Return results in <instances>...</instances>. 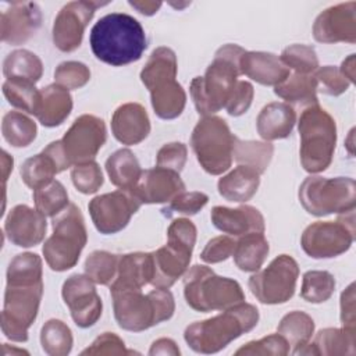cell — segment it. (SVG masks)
<instances>
[{
    "mask_svg": "<svg viewBox=\"0 0 356 356\" xmlns=\"http://www.w3.org/2000/svg\"><path fill=\"white\" fill-rule=\"evenodd\" d=\"M3 95L15 108H19L28 114H35L39 99V90L36 89L35 83L26 81L6 79L3 83Z\"/></svg>",
    "mask_w": 356,
    "mask_h": 356,
    "instance_id": "ee69618b",
    "label": "cell"
},
{
    "mask_svg": "<svg viewBox=\"0 0 356 356\" xmlns=\"http://www.w3.org/2000/svg\"><path fill=\"white\" fill-rule=\"evenodd\" d=\"M178 61L172 49L167 46H160L152 51L145 67L140 71V81L150 89L160 81L168 78H177Z\"/></svg>",
    "mask_w": 356,
    "mask_h": 356,
    "instance_id": "836d02e7",
    "label": "cell"
},
{
    "mask_svg": "<svg viewBox=\"0 0 356 356\" xmlns=\"http://www.w3.org/2000/svg\"><path fill=\"white\" fill-rule=\"evenodd\" d=\"M277 332L285 338L289 348H293L292 352H295L312 339L314 334V321L307 313L292 310L281 318Z\"/></svg>",
    "mask_w": 356,
    "mask_h": 356,
    "instance_id": "d590c367",
    "label": "cell"
},
{
    "mask_svg": "<svg viewBox=\"0 0 356 356\" xmlns=\"http://www.w3.org/2000/svg\"><path fill=\"white\" fill-rule=\"evenodd\" d=\"M299 266L289 254H280L261 270L254 271L248 281L252 295L263 305H282L296 289Z\"/></svg>",
    "mask_w": 356,
    "mask_h": 356,
    "instance_id": "4fadbf2b",
    "label": "cell"
},
{
    "mask_svg": "<svg viewBox=\"0 0 356 356\" xmlns=\"http://www.w3.org/2000/svg\"><path fill=\"white\" fill-rule=\"evenodd\" d=\"M295 124L296 111L285 102H271L266 104L256 118L257 134L266 142L288 138Z\"/></svg>",
    "mask_w": 356,
    "mask_h": 356,
    "instance_id": "d4e9b609",
    "label": "cell"
},
{
    "mask_svg": "<svg viewBox=\"0 0 356 356\" xmlns=\"http://www.w3.org/2000/svg\"><path fill=\"white\" fill-rule=\"evenodd\" d=\"M128 4L131 7H134L138 13H140L142 15L150 17L153 14H156L159 11V8L161 7V1H154V0H129Z\"/></svg>",
    "mask_w": 356,
    "mask_h": 356,
    "instance_id": "680465c9",
    "label": "cell"
},
{
    "mask_svg": "<svg viewBox=\"0 0 356 356\" xmlns=\"http://www.w3.org/2000/svg\"><path fill=\"white\" fill-rule=\"evenodd\" d=\"M274 153L270 142L241 140L236 138L234 146V159L238 164L256 170L260 175L267 170Z\"/></svg>",
    "mask_w": 356,
    "mask_h": 356,
    "instance_id": "f35d334b",
    "label": "cell"
},
{
    "mask_svg": "<svg viewBox=\"0 0 356 356\" xmlns=\"http://www.w3.org/2000/svg\"><path fill=\"white\" fill-rule=\"evenodd\" d=\"M184 296L186 305L200 313L225 310L245 300L238 281L217 275L203 264H195L184 274Z\"/></svg>",
    "mask_w": 356,
    "mask_h": 356,
    "instance_id": "52a82bcc",
    "label": "cell"
},
{
    "mask_svg": "<svg viewBox=\"0 0 356 356\" xmlns=\"http://www.w3.org/2000/svg\"><path fill=\"white\" fill-rule=\"evenodd\" d=\"M154 114L161 120L179 117L186 104V93L175 78L161 81L149 89Z\"/></svg>",
    "mask_w": 356,
    "mask_h": 356,
    "instance_id": "f1b7e54d",
    "label": "cell"
},
{
    "mask_svg": "<svg viewBox=\"0 0 356 356\" xmlns=\"http://www.w3.org/2000/svg\"><path fill=\"white\" fill-rule=\"evenodd\" d=\"M33 202L35 209L44 217H56L70 204L67 189L57 179L33 191Z\"/></svg>",
    "mask_w": 356,
    "mask_h": 356,
    "instance_id": "b9f144b4",
    "label": "cell"
},
{
    "mask_svg": "<svg viewBox=\"0 0 356 356\" xmlns=\"http://www.w3.org/2000/svg\"><path fill=\"white\" fill-rule=\"evenodd\" d=\"M13 165H14L13 157L6 150H3L1 152V170H3V182L4 184H6L10 172L13 171Z\"/></svg>",
    "mask_w": 356,
    "mask_h": 356,
    "instance_id": "94428289",
    "label": "cell"
},
{
    "mask_svg": "<svg viewBox=\"0 0 356 356\" xmlns=\"http://www.w3.org/2000/svg\"><path fill=\"white\" fill-rule=\"evenodd\" d=\"M196 227L189 218L174 220L167 229V243L152 252L154 288L170 289L189 267L196 243Z\"/></svg>",
    "mask_w": 356,
    "mask_h": 356,
    "instance_id": "ba28073f",
    "label": "cell"
},
{
    "mask_svg": "<svg viewBox=\"0 0 356 356\" xmlns=\"http://www.w3.org/2000/svg\"><path fill=\"white\" fill-rule=\"evenodd\" d=\"M335 291V278L325 270H310L303 274L300 298L309 303H324Z\"/></svg>",
    "mask_w": 356,
    "mask_h": 356,
    "instance_id": "60d3db41",
    "label": "cell"
},
{
    "mask_svg": "<svg viewBox=\"0 0 356 356\" xmlns=\"http://www.w3.org/2000/svg\"><path fill=\"white\" fill-rule=\"evenodd\" d=\"M241 75L264 86H277L291 74L289 68L274 53L245 51L239 60Z\"/></svg>",
    "mask_w": 356,
    "mask_h": 356,
    "instance_id": "cb8c5ba5",
    "label": "cell"
},
{
    "mask_svg": "<svg viewBox=\"0 0 356 356\" xmlns=\"http://www.w3.org/2000/svg\"><path fill=\"white\" fill-rule=\"evenodd\" d=\"M268 252L270 245L264 236V232H250L238 236L232 256L236 267L241 271L254 273L260 270Z\"/></svg>",
    "mask_w": 356,
    "mask_h": 356,
    "instance_id": "f546056e",
    "label": "cell"
},
{
    "mask_svg": "<svg viewBox=\"0 0 356 356\" xmlns=\"http://www.w3.org/2000/svg\"><path fill=\"white\" fill-rule=\"evenodd\" d=\"M341 323L343 328L356 330V307H355V282H350L341 293Z\"/></svg>",
    "mask_w": 356,
    "mask_h": 356,
    "instance_id": "9f6ffc18",
    "label": "cell"
},
{
    "mask_svg": "<svg viewBox=\"0 0 356 356\" xmlns=\"http://www.w3.org/2000/svg\"><path fill=\"white\" fill-rule=\"evenodd\" d=\"M58 172L60 171L56 161L43 150L26 159L19 168V174L24 184L32 191L46 186L47 184L54 181V177Z\"/></svg>",
    "mask_w": 356,
    "mask_h": 356,
    "instance_id": "74e56055",
    "label": "cell"
},
{
    "mask_svg": "<svg viewBox=\"0 0 356 356\" xmlns=\"http://www.w3.org/2000/svg\"><path fill=\"white\" fill-rule=\"evenodd\" d=\"M179 353H181V350H179L178 345L171 338H159L150 345V349H149L150 356H156V355L178 356Z\"/></svg>",
    "mask_w": 356,
    "mask_h": 356,
    "instance_id": "6f0895ef",
    "label": "cell"
},
{
    "mask_svg": "<svg viewBox=\"0 0 356 356\" xmlns=\"http://www.w3.org/2000/svg\"><path fill=\"white\" fill-rule=\"evenodd\" d=\"M209 202V196L199 191L192 192H181L177 195L167 207L161 209V213L164 217H172V216H195Z\"/></svg>",
    "mask_w": 356,
    "mask_h": 356,
    "instance_id": "7dc6e473",
    "label": "cell"
},
{
    "mask_svg": "<svg viewBox=\"0 0 356 356\" xmlns=\"http://www.w3.org/2000/svg\"><path fill=\"white\" fill-rule=\"evenodd\" d=\"M72 110V96L68 89L51 83L39 90V99L35 110L38 121L47 128L61 125Z\"/></svg>",
    "mask_w": 356,
    "mask_h": 356,
    "instance_id": "484cf974",
    "label": "cell"
},
{
    "mask_svg": "<svg viewBox=\"0 0 356 356\" xmlns=\"http://www.w3.org/2000/svg\"><path fill=\"white\" fill-rule=\"evenodd\" d=\"M134 353V350H128L125 348L124 341L114 332H103L100 334L86 349L81 352V355H128Z\"/></svg>",
    "mask_w": 356,
    "mask_h": 356,
    "instance_id": "db71d44e",
    "label": "cell"
},
{
    "mask_svg": "<svg viewBox=\"0 0 356 356\" xmlns=\"http://www.w3.org/2000/svg\"><path fill=\"white\" fill-rule=\"evenodd\" d=\"M118 254L107 250H93L85 260V274L99 285H110L118 268Z\"/></svg>",
    "mask_w": 356,
    "mask_h": 356,
    "instance_id": "7bdbcfd3",
    "label": "cell"
},
{
    "mask_svg": "<svg viewBox=\"0 0 356 356\" xmlns=\"http://www.w3.org/2000/svg\"><path fill=\"white\" fill-rule=\"evenodd\" d=\"M313 36L320 43L356 42V1L331 6L321 11L313 24Z\"/></svg>",
    "mask_w": 356,
    "mask_h": 356,
    "instance_id": "ac0fdd59",
    "label": "cell"
},
{
    "mask_svg": "<svg viewBox=\"0 0 356 356\" xmlns=\"http://www.w3.org/2000/svg\"><path fill=\"white\" fill-rule=\"evenodd\" d=\"M356 238L355 210L341 213L337 221H316L300 236L303 252L312 259H332L348 252Z\"/></svg>",
    "mask_w": 356,
    "mask_h": 356,
    "instance_id": "7c38bea8",
    "label": "cell"
},
{
    "mask_svg": "<svg viewBox=\"0 0 356 356\" xmlns=\"http://www.w3.org/2000/svg\"><path fill=\"white\" fill-rule=\"evenodd\" d=\"M71 328L58 318L47 320L40 330V345L49 356H67L72 349Z\"/></svg>",
    "mask_w": 356,
    "mask_h": 356,
    "instance_id": "ab89813d",
    "label": "cell"
},
{
    "mask_svg": "<svg viewBox=\"0 0 356 356\" xmlns=\"http://www.w3.org/2000/svg\"><path fill=\"white\" fill-rule=\"evenodd\" d=\"M274 93L289 106H300L306 108L318 104L317 83L313 74L305 75L295 72L274 86Z\"/></svg>",
    "mask_w": 356,
    "mask_h": 356,
    "instance_id": "1f68e13d",
    "label": "cell"
},
{
    "mask_svg": "<svg viewBox=\"0 0 356 356\" xmlns=\"http://www.w3.org/2000/svg\"><path fill=\"white\" fill-rule=\"evenodd\" d=\"M259 317L256 306L243 300L214 317L189 324L184 331V339L197 353H217L242 334L252 331L257 325Z\"/></svg>",
    "mask_w": 356,
    "mask_h": 356,
    "instance_id": "277c9868",
    "label": "cell"
},
{
    "mask_svg": "<svg viewBox=\"0 0 356 356\" xmlns=\"http://www.w3.org/2000/svg\"><path fill=\"white\" fill-rule=\"evenodd\" d=\"M104 167L110 182L120 189H132L143 171L134 152L127 147L118 149L110 154Z\"/></svg>",
    "mask_w": 356,
    "mask_h": 356,
    "instance_id": "4dcf8cb0",
    "label": "cell"
},
{
    "mask_svg": "<svg viewBox=\"0 0 356 356\" xmlns=\"http://www.w3.org/2000/svg\"><path fill=\"white\" fill-rule=\"evenodd\" d=\"M3 74L7 79L36 83L43 75V64L35 53L26 49H17L6 56Z\"/></svg>",
    "mask_w": 356,
    "mask_h": 356,
    "instance_id": "d6a6232c",
    "label": "cell"
},
{
    "mask_svg": "<svg viewBox=\"0 0 356 356\" xmlns=\"http://www.w3.org/2000/svg\"><path fill=\"white\" fill-rule=\"evenodd\" d=\"M299 202L312 216L341 214L356 207V182L349 177L310 175L299 186Z\"/></svg>",
    "mask_w": 356,
    "mask_h": 356,
    "instance_id": "8fae6325",
    "label": "cell"
},
{
    "mask_svg": "<svg viewBox=\"0 0 356 356\" xmlns=\"http://www.w3.org/2000/svg\"><path fill=\"white\" fill-rule=\"evenodd\" d=\"M108 3L99 1H70L56 15L53 24V43L64 53L76 50L83 38V32L92 21L99 7L107 6Z\"/></svg>",
    "mask_w": 356,
    "mask_h": 356,
    "instance_id": "2e32d148",
    "label": "cell"
},
{
    "mask_svg": "<svg viewBox=\"0 0 356 356\" xmlns=\"http://www.w3.org/2000/svg\"><path fill=\"white\" fill-rule=\"evenodd\" d=\"M260 185V174L246 165L238 164L227 175H222L217 182L218 193L228 202H248L250 200Z\"/></svg>",
    "mask_w": 356,
    "mask_h": 356,
    "instance_id": "83f0119b",
    "label": "cell"
},
{
    "mask_svg": "<svg viewBox=\"0 0 356 356\" xmlns=\"http://www.w3.org/2000/svg\"><path fill=\"white\" fill-rule=\"evenodd\" d=\"M213 225L228 235L242 236L250 232H264V217L253 206L242 204L235 209L225 206H214L210 213Z\"/></svg>",
    "mask_w": 356,
    "mask_h": 356,
    "instance_id": "7402d4cb",
    "label": "cell"
},
{
    "mask_svg": "<svg viewBox=\"0 0 356 356\" xmlns=\"http://www.w3.org/2000/svg\"><path fill=\"white\" fill-rule=\"evenodd\" d=\"M1 134L7 143L14 147L29 146L38 135L36 122L22 111H8L1 121Z\"/></svg>",
    "mask_w": 356,
    "mask_h": 356,
    "instance_id": "8d00e7d4",
    "label": "cell"
},
{
    "mask_svg": "<svg viewBox=\"0 0 356 356\" xmlns=\"http://www.w3.org/2000/svg\"><path fill=\"white\" fill-rule=\"evenodd\" d=\"M90 49L95 57L108 65L121 67L140 60L147 39L140 22L125 13L102 17L90 29Z\"/></svg>",
    "mask_w": 356,
    "mask_h": 356,
    "instance_id": "7a4b0ae2",
    "label": "cell"
},
{
    "mask_svg": "<svg viewBox=\"0 0 356 356\" xmlns=\"http://www.w3.org/2000/svg\"><path fill=\"white\" fill-rule=\"evenodd\" d=\"M355 65H356V63H355V54H349V57H346V58L342 61L341 67H339L341 72L345 75V78H346L350 83L355 82V68H356Z\"/></svg>",
    "mask_w": 356,
    "mask_h": 356,
    "instance_id": "91938a15",
    "label": "cell"
},
{
    "mask_svg": "<svg viewBox=\"0 0 356 356\" xmlns=\"http://www.w3.org/2000/svg\"><path fill=\"white\" fill-rule=\"evenodd\" d=\"M71 181L76 191L83 195H92L100 189L104 178L100 165L92 160L74 165L71 170Z\"/></svg>",
    "mask_w": 356,
    "mask_h": 356,
    "instance_id": "bcb514c9",
    "label": "cell"
},
{
    "mask_svg": "<svg viewBox=\"0 0 356 356\" xmlns=\"http://www.w3.org/2000/svg\"><path fill=\"white\" fill-rule=\"evenodd\" d=\"M43 296V267L36 253L17 254L8 264L1 331L14 342H26Z\"/></svg>",
    "mask_w": 356,
    "mask_h": 356,
    "instance_id": "6da1fadb",
    "label": "cell"
},
{
    "mask_svg": "<svg viewBox=\"0 0 356 356\" xmlns=\"http://www.w3.org/2000/svg\"><path fill=\"white\" fill-rule=\"evenodd\" d=\"M235 140L236 136L227 121L217 115L202 117L191 134V147L196 160L210 175H220L229 170Z\"/></svg>",
    "mask_w": 356,
    "mask_h": 356,
    "instance_id": "30bf717a",
    "label": "cell"
},
{
    "mask_svg": "<svg viewBox=\"0 0 356 356\" xmlns=\"http://www.w3.org/2000/svg\"><path fill=\"white\" fill-rule=\"evenodd\" d=\"M88 242V232L81 209L70 203L60 214L53 217V234L44 241L42 253L47 266L57 273L67 271L79 260Z\"/></svg>",
    "mask_w": 356,
    "mask_h": 356,
    "instance_id": "9c48e42d",
    "label": "cell"
},
{
    "mask_svg": "<svg viewBox=\"0 0 356 356\" xmlns=\"http://www.w3.org/2000/svg\"><path fill=\"white\" fill-rule=\"evenodd\" d=\"M316 355H355L356 330L349 328H324L320 330L313 342Z\"/></svg>",
    "mask_w": 356,
    "mask_h": 356,
    "instance_id": "e575fe53",
    "label": "cell"
},
{
    "mask_svg": "<svg viewBox=\"0 0 356 356\" xmlns=\"http://www.w3.org/2000/svg\"><path fill=\"white\" fill-rule=\"evenodd\" d=\"M90 79V70L81 61H63L54 70V81L57 85L74 90L85 86Z\"/></svg>",
    "mask_w": 356,
    "mask_h": 356,
    "instance_id": "c3c4849f",
    "label": "cell"
},
{
    "mask_svg": "<svg viewBox=\"0 0 356 356\" xmlns=\"http://www.w3.org/2000/svg\"><path fill=\"white\" fill-rule=\"evenodd\" d=\"M140 206L142 202L131 189H117L95 196L88 210L95 228L103 235H111L122 231Z\"/></svg>",
    "mask_w": 356,
    "mask_h": 356,
    "instance_id": "5bb4252c",
    "label": "cell"
},
{
    "mask_svg": "<svg viewBox=\"0 0 356 356\" xmlns=\"http://www.w3.org/2000/svg\"><path fill=\"white\" fill-rule=\"evenodd\" d=\"M253 96H254L253 85L248 81H238L225 104L227 113L232 117H239L245 114L252 104Z\"/></svg>",
    "mask_w": 356,
    "mask_h": 356,
    "instance_id": "11a10c76",
    "label": "cell"
},
{
    "mask_svg": "<svg viewBox=\"0 0 356 356\" xmlns=\"http://www.w3.org/2000/svg\"><path fill=\"white\" fill-rule=\"evenodd\" d=\"M114 138L127 146L143 142L150 134V120L146 108L139 103H124L115 108L111 117Z\"/></svg>",
    "mask_w": 356,
    "mask_h": 356,
    "instance_id": "603a6c76",
    "label": "cell"
},
{
    "mask_svg": "<svg viewBox=\"0 0 356 356\" xmlns=\"http://www.w3.org/2000/svg\"><path fill=\"white\" fill-rule=\"evenodd\" d=\"M289 353V345L282 335L270 334L263 337L257 341H250L242 345L239 349L235 350V355L243 356H257V355H274V356H285Z\"/></svg>",
    "mask_w": 356,
    "mask_h": 356,
    "instance_id": "681fc988",
    "label": "cell"
},
{
    "mask_svg": "<svg viewBox=\"0 0 356 356\" xmlns=\"http://www.w3.org/2000/svg\"><path fill=\"white\" fill-rule=\"evenodd\" d=\"M280 58L289 70H293L296 74L310 75L320 67L314 47L302 43H295L285 47Z\"/></svg>",
    "mask_w": 356,
    "mask_h": 356,
    "instance_id": "f6af8a7d",
    "label": "cell"
},
{
    "mask_svg": "<svg viewBox=\"0 0 356 356\" xmlns=\"http://www.w3.org/2000/svg\"><path fill=\"white\" fill-rule=\"evenodd\" d=\"M188 159V149L182 142H170L163 145L156 156V165L181 172Z\"/></svg>",
    "mask_w": 356,
    "mask_h": 356,
    "instance_id": "816d5d0a",
    "label": "cell"
},
{
    "mask_svg": "<svg viewBox=\"0 0 356 356\" xmlns=\"http://www.w3.org/2000/svg\"><path fill=\"white\" fill-rule=\"evenodd\" d=\"M152 278H153L152 253L134 252V253H127L120 256L117 275L110 285L142 289L145 285L152 282Z\"/></svg>",
    "mask_w": 356,
    "mask_h": 356,
    "instance_id": "4316f807",
    "label": "cell"
},
{
    "mask_svg": "<svg viewBox=\"0 0 356 356\" xmlns=\"http://www.w3.org/2000/svg\"><path fill=\"white\" fill-rule=\"evenodd\" d=\"M313 76L317 83V90L328 96H339L350 86V82L345 78L341 70L334 65L318 67L313 72Z\"/></svg>",
    "mask_w": 356,
    "mask_h": 356,
    "instance_id": "f907efd6",
    "label": "cell"
},
{
    "mask_svg": "<svg viewBox=\"0 0 356 356\" xmlns=\"http://www.w3.org/2000/svg\"><path fill=\"white\" fill-rule=\"evenodd\" d=\"M142 204L170 203L177 195L185 191L179 172L163 167L142 171L138 184L131 189Z\"/></svg>",
    "mask_w": 356,
    "mask_h": 356,
    "instance_id": "44dd1931",
    "label": "cell"
},
{
    "mask_svg": "<svg viewBox=\"0 0 356 356\" xmlns=\"http://www.w3.org/2000/svg\"><path fill=\"white\" fill-rule=\"evenodd\" d=\"M61 296L78 327L89 328L100 318L103 303L95 282L86 274L68 277L63 284Z\"/></svg>",
    "mask_w": 356,
    "mask_h": 356,
    "instance_id": "e0dca14e",
    "label": "cell"
},
{
    "mask_svg": "<svg viewBox=\"0 0 356 356\" xmlns=\"http://www.w3.org/2000/svg\"><path fill=\"white\" fill-rule=\"evenodd\" d=\"M246 50L238 44L227 43L221 46L214 60L206 68L203 76H195L191 82V97L196 111L202 115H213L225 104L239 81V60Z\"/></svg>",
    "mask_w": 356,
    "mask_h": 356,
    "instance_id": "3957f363",
    "label": "cell"
},
{
    "mask_svg": "<svg viewBox=\"0 0 356 356\" xmlns=\"http://www.w3.org/2000/svg\"><path fill=\"white\" fill-rule=\"evenodd\" d=\"M300 139L299 156L305 171L318 174L332 161L337 146V124L318 104L306 107L298 121Z\"/></svg>",
    "mask_w": 356,
    "mask_h": 356,
    "instance_id": "8992f818",
    "label": "cell"
},
{
    "mask_svg": "<svg viewBox=\"0 0 356 356\" xmlns=\"http://www.w3.org/2000/svg\"><path fill=\"white\" fill-rule=\"evenodd\" d=\"M42 24V13L36 3H11L0 17L1 42L8 44H22L28 42Z\"/></svg>",
    "mask_w": 356,
    "mask_h": 356,
    "instance_id": "d6986e66",
    "label": "cell"
},
{
    "mask_svg": "<svg viewBox=\"0 0 356 356\" xmlns=\"http://www.w3.org/2000/svg\"><path fill=\"white\" fill-rule=\"evenodd\" d=\"M114 317L120 328L131 332L149 330L172 317L174 296L168 289L154 288L146 295L138 288L110 285Z\"/></svg>",
    "mask_w": 356,
    "mask_h": 356,
    "instance_id": "5b68a950",
    "label": "cell"
},
{
    "mask_svg": "<svg viewBox=\"0 0 356 356\" xmlns=\"http://www.w3.org/2000/svg\"><path fill=\"white\" fill-rule=\"evenodd\" d=\"M106 139L107 131L103 118L93 114H82L75 118L60 140L67 161L74 167L95 160Z\"/></svg>",
    "mask_w": 356,
    "mask_h": 356,
    "instance_id": "9a60e30c",
    "label": "cell"
},
{
    "mask_svg": "<svg viewBox=\"0 0 356 356\" xmlns=\"http://www.w3.org/2000/svg\"><path fill=\"white\" fill-rule=\"evenodd\" d=\"M235 249V241L228 235H220L211 238L203 250L200 252V259L207 264H216L225 261L232 256Z\"/></svg>",
    "mask_w": 356,
    "mask_h": 356,
    "instance_id": "f5cc1de1",
    "label": "cell"
},
{
    "mask_svg": "<svg viewBox=\"0 0 356 356\" xmlns=\"http://www.w3.org/2000/svg\"><path fill=\"white\" fill-rule=\"evenodd\" d=\"M46 217L26 204L14 206L4 221V232L8 241L19 248L39 245L46 235Z\"/></svg>",
    "mask_w": 356,
    "mask_h": 356,
    "instance_id": "ffe728a7",
    "label": "cell"
}]
</instances>
